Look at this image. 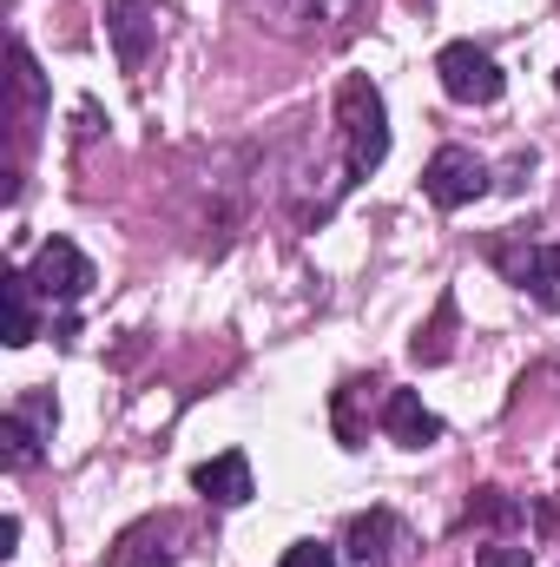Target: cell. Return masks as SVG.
Wrapping results in <instances>:
<instances>
[{
  "label": "cell",
  "instance_id": "6da1fadb",
  "mask_svg": "<svg viewBox=\"0 0 560 567\" xmlns=\"http://www.w3.org/2000/svg\"><path fill=\"white\" fill-rule=\"evenodd\" d=\"M336 133H343V172L350 178H370L390 158V106H383L370 73H350L336 86Z\"/></svg>",
  "mask_w": 560,
  "mask_h": 567
},
{
  "label": "cell",
  "instance_id": "7a4b0ae2",
  "mask_svg": "<svg viewBox=\"0 0 560 567\" xmlns=\"http://www.w3.org/2000/svg\"><path fill=\"white\" fill-rule=\"evenodd\" d=\"M435 80H442V93L455 100V106H495L501 100V66H495V53H481L475 40H448L442 53H435Z\"/></svg>",
  "mask_w": 560,
  "mask_h": 567
},
{
  "label": "cell",
  "instance_id": "3957f363",
  "mask_svg": "<svg viewBox=\"0 0 560 567\" xmlns=\"http://www.w3.org/2000/svg\"><path fill=\"white\" fill-rule=\"evenodd\" d=\"M422 192H428L442 212H462V205H475V198L488 192V165H481L468 145H442V152L428 158V172H422Z\"/></svg>",
  "mask_w": 560,
  "mask_h": 567
},
{
  "label": "cell",
  "instance_id": "277c9868",
  "mask_svg": "<svg viewBox=\"0 0 560 567\" xmlns=\"http://www.w3.org/2000/svg\"><path fill=\"white\" fill-rule=\"evenodd\" d=\"M27 278H33V290H40L46 303H80V297L93 290V258H86L73 238H46Z\"/></svg>",
  "mask_w": 560,
  "mask_h": 567
},
{
  "label": "cell",
  "instance_id": "5b68a950",
  "mask_svg": "<svg viewBox=\"0 0 560 567\" xmlns=\"http://www.w3.org/2000/svg\"><path fill=\"white\" fill-rule=\"evenodd\" d=\"M191 488H198L205 502H218V508H245V502L258 495V482H251V455H245V449H225V455L198 462V468H191Z\"/></svg>",
  "mask_w": 560,
  "mask_h": 567
},
{
  "label": "cell",
  "instance_id": "8992f818",
  "mask_svg": "<svg viewBox=\"0 0 560 567\" xmlns=\"http://www.w3.org/2000/svg\"><path fill=\"white\" fill-rule=\"evenodd\" d=\"M40 429H53V410H46L40 396H27L20 410H7V416H0V462H7L13 475L40 462V442H46Z\"/></svg>",
  "mask_w": 560,
  "mask_h": 567
},
{
  "label": "cell",
  "instance_id": "52a82bcc",
  "mask_svg": "<svg viewBox=\"0 0 560 567\" xmlns=\"http://www.w3.org/2000/svg\"><path fill=\"white\" fill-rule=\"evenodd\" d=\"M383 429H390V442H403V449L442 442V416L422 403L416 390H390V396H383Z\"/></svg>",
  "mask_w": 560,
  "mask_h": 567
},
{
  "label": "cell",
  "instance_id": "ba28073f",
  "mask_svg": "<svg viewBox=\"0 0 560 567\" xmlns=\"http://www.w3.org/2000/svg\"><path fill=\"white\" fill-rule=\"evenodd\" d=\"M390 542H403V528H396V515H390V508L356 515V522H350V535H343L350 567H390Z\"/></svg>",
  "mask_w": 560,
  "mask_h": 567
},
{
  "label": "cell",
  "instance_id": "9c48e42d",
  "mask_svg": "<svg viewBox=\"0 0 560 567\" xmlns=\"http://www.w3.org/2000/svg\"><path fill=\"white\" fill-rule=\"evenodd\" d=\"M515 284H521L541 310H560V245H535V251L515 265Z\"/></svg>",
  "mask_w": 560,
  "mask_h": 567
},
{
  "label": "cell",
  "instance_id": "30bf717a",
  "mask_svg": "<svg viewBox=\"0 0 560 567\" xmlns=\"http://www.w3.org/2000/svg\"><path fill=\"white\" fill-rule=\"evenodd\" d=\"M7 343L13 350H27L33 337H40V317H33V278L27 271H7Z\"/></svg>",
  "mask_w": 560,
  "mask_h": 567
},
{
  "label": "cell",
  "instance_id": "8fae6325",
  "mask_svg": "<svg viewBox=\"0 0 560 567\" xmlns=\"http://www.w3.org/2000/svg\"><path fill=\"white\" fill-rule=\"evenodd\" d=\"M106 13H113V33H120V60H126V73H139L145 66V13H139V0H106Z\"/></svg>",
  "mask_w": 560,
  "mask_h": 567
},
{
  "label": "cell",
  "instance_id": "7c38bea8",
  "mask_svg": "<svg viewBox=\"0 0 560 567\" xmlns=\"http://www.w3.org/2000/svg\"><path fill=\"white\" fill-rule=\"evenodd\" d=\"M278 567H336V548L330 542H297V548H283Z\"/></svg>",
  "mask_w": 560,
  "mask_h": 567
},
{
  "label": "cell",
  "instance_id": "4fadbf2b",
  "mask_svg": "<svg viewBox=\"0 0 560 567\" xmlns=\"http://www.w3.org/2000/svg\"><path fill=\"white\" fill-rule=\"evenodd\" d=\"M481 567H535V548H515V542H501V548H481Z\"/></svg>",
  "mask_w": 560,
  "mask_h": 567
},
{
  "label": "cell",
  "instance_id": "5bb4252c",
  "mask_svg": "<svg viewBox=\"0 0 560 567\" xmlns=\"http://www.w3.org/2000/svg\"><path fill=\"white\" fill-rule=\"evenodd\" d=\"M13 548H20V515L0 522V555H13Z\"/></svg>",
  "mask_w": 560,
  "mask_h": 567
},
{
  "label": "cell",
  "instance_id": "9a60e30c",
  "mask_svg": "<svg viewBox=\"0 0 560 567\" xmlns=\"http://www.w3.org/2000/svg\"><path fill=\"white\" fill-rule=\"evenodd\" d=\"M554 86H560V73H554Z\"/></svg>",
  "mask_w": 560,
  "mask_h": 567
}]
</instances>
